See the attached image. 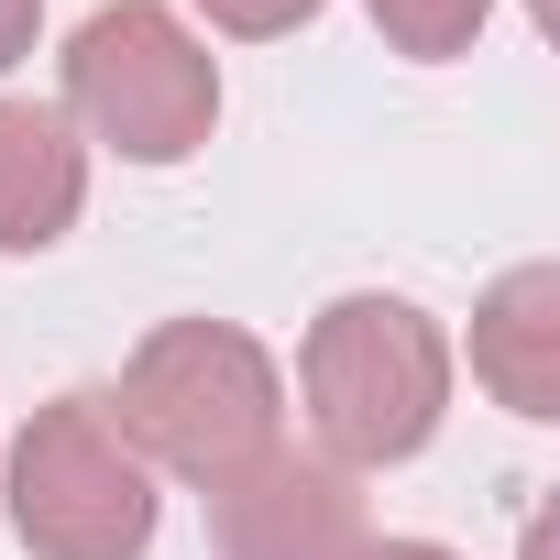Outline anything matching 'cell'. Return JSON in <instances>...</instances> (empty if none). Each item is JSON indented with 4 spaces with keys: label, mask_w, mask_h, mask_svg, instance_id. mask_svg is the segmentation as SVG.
<instances>
[{
    "label": "cell",
    "mask_w": 560,
    "mask_h": 560,
    "mask_svg": "<svg viewBox=\"0 0 560 560\" xmlns=\"http://www.w3.org/2000/svg\"><path fill=\"white\" fill-rule=\"evenodd\" d=\"M110 418L143 451V472H176V483L209 494V483H231L242 462L275 451V429H287V374H275V352L253 330H231V319H165L121 363Z\"/></svg>",
    "instance_id": "cell-1"
},
{
    "label": "cell",
    "mask_w": 560,
    "mask_h": 560,
    "mask_svg": "<svg viewBox=\"0 0 560 560\" xmlns=\"http://www.w3.org/2000/svg\"><path fill=\"white\" fill-rule=\"evenodd\" d=\"M298 396H308V429H319V462L341 472H385V462H418L440 440V407H451V341L418 298H330L308 319V352H298Z\"/></svg>",
    "instance_id": "cell-2"
},
{
    "label": "cell",
    "mask_w": 560,
    "mask_h": 560,
    "mask_svg": "<svg viewBox=\"0 0 560 560\" xmlns=\"http://www.w3.org/2000/svg\"><path fill=\"white\" fill-rule=\"evenodd\" d=\"M67 121L121 165H187L220 121V56L165 0H100L67 34Z\"/></svg>",
    "instance_id": "cell-3"
},
{
    "label": "cell",
    "mask_w": 560,
    "mask_h": 560,
    "mask_svg": "<svg viewBox=\"0 0 560 560\" xmlns=\"http://www.w3.org/2000/svg\"><path fill=\"white\" fill-rule=\"evenodd\" d=\"M12 538L34 560H143L154 549V472L121 440L110 396H56L12 440Z\"/></svg>",
    "instance_id": "cell-4"
},
{
    "label": "cell",
    "mask_w": 560,
    "mask_h": 560,
    "mask_svg": "<svg viewBox=\"0 0 560 560\" xmlns=\"http://www.w3.org/2000/svg\"><path fill=\"white\" fill-rule=\"evenodd\" d=\"M363 494L341 462L287 451L275 440L264 462H242L231 483H209V549L220 560H363Z\"/></svg>",
    "instance_id": "cell-5"
},
{
    "label": "cell",
    "mask_w": 560,
    "mask_h": 560,
    "mask_svg": "<svg viewBox=\"0 0 560 560\" xmlns=\"http://www.w3.org/2000/svg\"><path fill=\"white\" fill-rule=\"evenodd\" d=\"M89 209V143L56 100H0V253H56Z\"/></svg>",
    "instance_id": "cell-6"
},
{
    "label": "cell",
    "mask_w": 560,
    "mask_h": 560,
    "mask_svg": "<svg viewBox=\"0 0 560 560\" xmlns=\"http://www.w3.org/2000/svg\"><path fill=\"white\" fill-rule=\"evenodd\" d=\"M472 374L516 418H560V264L494 275V298L472 308Z\"/></svg>",
    "instance_id": "cell-7"
},
{
    "label": "cell",
    "mask_w": 560,
    "mask_h": 560,
    "mask_svg": "<svg viewBox=\"0 0 560 560\" xmlns=\"http://www.w3.org/2000/svg\"><path fill=\"white\" fill-rule=\"evenodd\" d=\"M363 12H374V34H385L396 56L440 67V56H472V34H483L494 0H363Z\"/></svg>",
    "instance_id": "cell-8"
},
{
    "label": "cell",
    "mask_w": 560,
    "mask_h": 560,
    "mask_svg": "<svg viewBox=\"0 0 560 560\" xmlns=\"http://www.w3.org/2000/svg\"><path fill=\"white\" fill-rule=\"evenodd\" d=\"M198 12H209L220 34L264 45V34H298V23H319V0H198Z\"/></svg>",
    "instance_id": "cell-9"
},
{
    "label": "cell",
    "mask_w": 560,
    "mask_h": 560,
    "mask_svg": "<svg viewBox=\"0 0 560 560\" xmlns=\"http://www.w3.org/2000/svg\"><path fill=\"white\" fill-rule=\"evenodd\" d=\"M34 34H45V0H0V78L34 56Z\"/></svg>",
    "instance_id": "cell-10"
},
{
    "label": "cell",
    "mask_w": 560,
    "mask_h": 560,
    "mask_svg": "<svg viewBox=\"0 0 560 560\" xmlns=\"http://www.w3.org/2000/svg\"><path fill=\"white\" fill-rule=\"evenodd\" d=\"M363 560H462V549H440V538H363Z\"/></svg>",
    "instance_id": "cell-11"
}]
</instances>
